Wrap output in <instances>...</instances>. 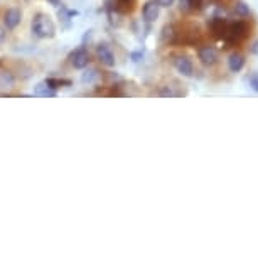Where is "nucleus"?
<instances>
[{
    "instance_id": "obj_9",
    "label": "nucleus",
    "mask_w": 258,
    "mask_h": 258,
    "mask_svg": "<svg viewBox=\"0 0 258 258\" xmlns=\"http://www.w3.org/2000/svg\"><path fill=\"white\" fill-rule=\"evenodd\" d=\"M228 66H230V70L233 73L241 71L243 66H245V57H243L240 52H235V54H231L230 59H228Z\"/></svg>"
},
{
    "instance_id": "obj_11",
    "label": "nucleus",
    "mask_w": 258,
    "mask_h": 258,
    "mask_svg": "<svg viewBox=\"0 0 258 258\" xmlns=\"http://www.w3.org/2000/svg\"><path fill=\"white\" fill-rule=\"evenodd\" d=\"M16 81V78L11 71L7 70H0V88H11Z\"/></svg>"
},
{
    "instance_id": "obj_12",
    "label": "nucleus",
    "mask_w": 258,
    "mask_h": 258,
    "mask_svg": "<svg viewBox=\"0 0 258 258\" xmlns=\"http://www.w3.org/2000/svg\"><path fill=\"white\" fill-rule=\"evenodd\" d=\"M179 2H181V11L184 12H192L201 7V0H179Z\"/></svg>"
},
{
    "instance_id": "obj_17",
    "label": "nucleus",
    "mask_w": 258,
    "mask_h": 258,
    "mask_svg": "<svg viewBox=\"0 0 258 258\" xmlns=\"http://www.w3.org/2000/svg\"><path fill=\"white\" fill-rule=\"evenodd\" d=\"M162 39L165 42H169V41H172L174 39V27H164V32H162Z\"/></svg>"
},
{
    "instance_id": "obj_7",
    "label": "nucleus",
    "mask_w": 258,
    "mask_h": 258,
    "mask_svg": "<svg viewBox=\"0 0 258 258\" xmlns=\"http://www.w3.org/2000/svg\"><path fill=\"white\" fill-rule=\"evenodd\" d=\"M22 14L19 9H9V11L4 14V24H6L7 29H16L19 24H21Z\"/></svg>"
},
{
    "instance_id": "obj_5",
    "label": "nucleus",
    "mask_w": 258,
    "mask_h": 258,
    "mask_svg": "<svg viewBox=\"0 0 258 258\" xmlns=\"http://www.w3.org/2000/svg\"><path fill=\"white\" fill-rule=\"evenodd\" d=\"M198 56L204 66H213V64H216V61H218V51L211 46L201 47L198 52Z\"/></svg>"
},
{
    "instance_id": "obj_1",
    "label": "nucleus",
    "mask_w": 258,
    "mask_h": 258,
    "mask_svg": "<svg viewBox=\"0 0 258 258\" xmlns=\"http://www.w3.org/2000/svg\"><path fill=\"white\" fill-rule=\"evenodd\" d=\"M32 32H34V36H37L41 39L54 37L56 26L49 16H46V14H37L32 21Z\"/></svg>"
},
{
    "instance_id": "obj_16",
    "label": "nucleus",
    "mask_w": 258,
    "mask_h": 258,
    "mask_svg": "<svg viewBox=\"0 0 258 258\" xmlns=\"http://www.w3.org/2000/svg\"><path fill=\"white\" fill-rule=\"evenodd\" d=\"M235 12H236V16L246 17L248 14H250V9L246 7V4H245V2H238V4H236V7H235Z\"/></svg>"
},
{
    "instance_id": "obj_20",
    "label": "nucleus",
    "mask_w": 258,
    "mask_h": 258,
    "mask_svg": "<svg viewBox=\"0 0 258 258\" xmlns=\"http://www.w3.org/2000/svg\"><path fill=\"white\" fill-rule=\"evenodd\" d=\"M159 4V7H170L174 4V0H155Z\"/></svg>"
},
{
    "instance_id": "obj_10",
    "label": "nucleus",
    "mask_w": 258,
    "mask_h": 258,
    "mask_svg": "<svg viewBox=\"0 0 258 258\" xmlns=\"http://www.w3.org/2000/svg\"><path fill=\"white\" fill-rule=\"evenodd\" d=\"M34 95L44 96V98H47V96H54V95H56V91L52 90L46 81H42V83H39V85L36 86V90H34Z\"/></svg>"
},
{
    "instance_id": "obj_8",
    "label": "nucleus",
    "mask_w": 258,
    "mask_h": 258,
    "mask_svg": "<svg viewBox=\"0 0 258 258\" xmlns=\"http://www.w3.org/2000/svg\"><path fill=\"white\" fill-rule=\"evenodd\" d=\"M159 9L160 7H159V4L155 2V0H149V2L144 6V11H142L145 21H147V22H155V21H157Z\"/></svg>"
},
{
    "instance_id": "obj_19",
    "label": "nucleus",
    "mask_w": 258,
    "mask_h": 258,
    "mask_svg": "<svg viewBox=\"0 0 258 258\" xmlns=\"http://www.w3.org/2000/svg\"><path fill=\"white\" fill-rule=\"evenodd\" d=\"M118 9L123 12L130 11L132 9V0H118Z\"/></svg>"
},
{
    "instance_id": "obj_18",
    "label": "nucleus",
    "mask_w": 258,
    "mask_h": 258,
    "mask_svg": "<svg viewBox=\"0 0 258 258\" xmlns=\"http://www.w3.org/2000/svg\"><path fill=\"white\" fill-rule=\"evenodd\" d=\"M248 83H250V88L258 93V73H253L250 76V80H248Z\"/></svg>"
},
{
    "instance_id": "obj_14",
    "label": "nucleus",
    "mask_w": 258,
    "mask_h": 258,
    "mask_svg": "<svg viewBox=\"0 0 258 258\" xmlns=\"http://www.w3.org/2000/svg\"><path fill=\"white\" fill-rule=\"evenodd\" d=\"M211 31L216 32V34H221L225 36V31H226V22L223 19H213L211 21Z\"/></svg>"
},
{
    "instance_id": "obj_2",
    "label": "nucleus",
    "mask_w": 258,
    "mask_h": 258,
    "mask_svg": "<svg viewBox=\"0 0 258 258\" xmlns=\"http://www.w3.org/2000/svg\"><path fill=\"white\" fill-rule=\"evenodd\" d=\"M248 32V26L243 21H236L230 24V26H226V31H225V37L228 39V41H240V39H243L246 36Z\"/></svg>"
},
{
    "instance_id": "obj_13",
    "label": "nucleus",
    "mask_w": 258,
    "mask_h": 258,
    "mask_svg": "<svg viewBox=\"0 0 258 258\" xmlns=\"http://www.w3.org/2000/svg\"><path fill=\"white\" fill-rule=\"evenodd\" d=\"M98 78H100V73L96 71V70H93V68H91V70H86V71L81 75V81L91 85V83H95L96 80H98Z\"/></svg>"
},
{
    "instance_id": "obj_6",
    "label": "nucleus",
    "mask_w": 258,
    "mask_h": 258,
    "mask_svg": "<svg viewBox=\"0 0 258 258\" xmlns=\"http://www.w3.org/2000/svg\"><path fill=\"white\" fill-rule=\"evenodd\" d=\"M174 66H176V70L181 73L182 76H192L194 66H192V61L189 59L187 56H177L176 59H174Z\"/></svg>"
},
{
    "instance_id": "obj_22",
    "label": "nucleus",
    "mask_w": 258,
    "mask_h": 258,
    "mask_svg": "<svg viewBox=\"0 0 258 258\" xmlns=\"http://www.w3.org/2000/svg\"><path fill=\"white\" fill-rule=\"evenodd\" d=\"M49 2H52L54 6H59V0H49Z\"/></svg>"
},
{
    "instance_id": "obj_3",
    "label": "nucleus",
    "mask_w": 258,
    "mask_h": 258,
    "mask_svg": "<svg viewBox=\"0 0 258 258\" xmlns=\"http://www.w3.org/2000/svg\"><path fill=\"white\" fill-rule=\"evenodd\" d=\"M71 64L76 68V70H85L86 66L90 64V52L86 49H76L71 54Z\"/></svg>"
},
{
    "instance_id": "obj_15",
    "label": "nucleus",
    "mask_w": 258,
    "mask_h": 258,
    "mask_svg": "<svg viewBox=\"0 0 258 258\" xmlns=\"http://www.w3.org/2000/svg\"><path fill=\"white\" fill-rule=\"evenodd\" d=\"M47 85L51 86L52 90H57V88H61V86H70L71 85V81L70 80H56V78H49V80H46Z\"/></svg>"
},
{
    "instance_id": "obj_21",
    "label": "nucleus",
    "mask_w": 258,
    "mask_h": 258,
    "mask_svg": "<svg viewBox=\"0 0 258 258\" xmlns=\"http://www.w3.org/2000/svg\"><path fill=\"white\" fill-rule=\"evenodd\" d=\"M4 39H6V31L0 27V42H4Z\"/></svg>"
},
{
    "instance_id": "obj_4",
    "label": "nucleus",
    "mask_w": 258,
    "mask_h": 258,
    "mask_svg": "<svg viewBox=\"0 0 258 258\" xmlns=\"http://www.w3.org/2000/svg\"><path fill=\"white\" fill-rule=\"evenodd\" d=\"M96 56H98V59L101 61V64H105L108 68L115 66V56H113V52H111V49L106 44L96 46Z\"/></svg>"
}]
</instances>
